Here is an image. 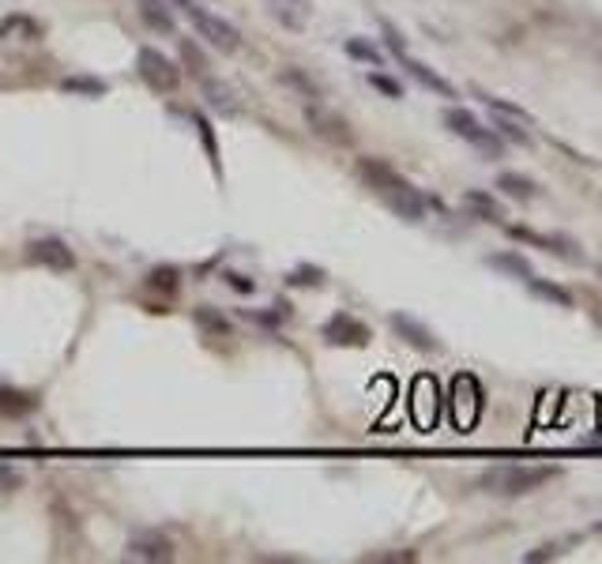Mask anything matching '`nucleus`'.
<instances>
[{
  "instance_id": "9d476101",
  "label": "nucleus",
  "mask_w": 602,
  "mask_h": 564,
  "mask_svg": "<svg viewBox=\"0 0 602 564\" xmlns=\"http://www.w3.org/2000/svg\"><path fill=\"white\" fill-rule=\"evenodd\" d=\"M388 328L396 331V339H404L407 347H415V350H422V353H441L445 350V342L437 339V331L429 328V324L418 320V317H410V312H391Z\"/></svg>"
},
{
  "instance_id": "412c9836",
  "label": "nucleus",
  "mask_w": 602,
  "mask_h": 564,
  "mask_svg": "<svg viewBox=\"0 0 602 564\" xmlns=\"http://www.w3.org/2000/svg\"><path fill=\"white\" fill-rule=\"evenodd\" d=\"M193 129H196V136L200 143H204V151H207V162H212V170H215V177L223 181V147H218V136H215V124L207 121V113H193Z\"/></svg>"
},
{
  "instance_id": "bb28decb",
  "label": "nucleus",
  "mask_w": 602,
  "mask_h": 564,
  "mask_svg": "<svg viewBox=\"0 0 602 564\" xmlns=\"http://www.w3.org/2000/svg\"><path fill=\"white\" fill-rule=\"evenodd\" d=\"M61 91L83 94V99H102V94H106V80H99V75H64Z\"/></svg>"
},
{
  "instance_id": "c756f323",
  "label": "nucleus",
  "mask_w": 602,
  "mask_h": 564,
  "mask_svg": "<svg viewBox=\"0 0 602 564\" xmlns=\"http://www.w3.org/2000/svg\"><path fill=\"white\" fill-rule=\"evenodd\" d=\"M196 324L207 331V336H215V339L231 336V320H226L223 312L215 309V305H200V309H196Z\"/></svg>"
},
{
  "instance_id": "f704fd0d",
  "label": "nucleus",
  "mask_w": 602,
  "mask_h": 564,
  "mask_svg": "<svg viewBox=\"0 0 602 564\" xmlns=\"http://www.w3.org/2000/svg\"><path fill=\"white\" fill-rule=\"evenodd\" d=\"M283 83H290V88L302 91L305 99H320V88H317V83H313L302 69H286V72H283Z\"/></svg>"
},
{
  "instance_id": "a211bd4d",
  "label": "nucleus",
  "mask_w": 602,
  "mask_h": 564,
  "mask_svg": "<svg viewBox=\"0 0 602 564\" xmlns=\"http://www.w3.org/2000/svg\"><path fill=\"white\" fill-rule=\"evenodd\" d=\"M463 207L471 212V218H482V223L504 226V207L493 193H482V188H467L463 193Z\"/></svg>"
},
{
  "instance_id": "58836bf2",
  "label": "nucleus",
  "mask_w": 602,
  "mask_h": 564,
  "mask_svg": "<svg viewBox=\"0 0 602 564\" xmlns=\"http://www.w3.org/2000/svg\"><path fill=\"white\" fill-rule=\"evenodd\" d=\"M193 4H196V0H170V8H177V12H188Z\"/></svg>"
},
{
  "instance_id": "20e7f679",
  "label": "nucleus",
  "mask_w": 602,
  "mask_h": 564,
  "mask_svg": "<svg viewBox=\"0 0 602 564\" xmlns=\"http://www.w3.org/2000/svg\"><path fill=\"white\" fill-rule=\"evenodd\" d=\"M136 75L155 94H174L181 88V80H185V69H181L174 57H166L162 50H155V45H140Z\"/></svg>"
},
{
  "instance_id": "ddd939ff",
  "label": "nucleus",
  "mask_w": 602,
  "mask_h": 564,
  "mask_svg": "<svg viewBox=\"0 0 602 564\" xmlns=\"http://www.w3.org/2000/svg\"><path fill=\"white\" fill-rule=\"evenodd\" d=\"M396 64H399V69H404L415 83H422L426 91L441 94V99H460V91H456V83H452V80H445L441 72L429 69V64H426V61H418V57H410V50H407V53H399V57H396Z\"/></svg>"
},
{
  "instance_id": "423d86ee",
  "label": "nucleus",
  "mask_w": 602,
  "mask_h": 564,
  "mask_svg": "<svg viewBox=\"0 0 602 564\" xmlns=\"http://www.w3.org/2000/svg\"><path fill=\"white\" fill-rule=\"evenodd\" d=\"M320 339L339 350H361L373 342V328L366 320L350 317V312H331V317L320 324Z\"/></svg>"
},
{
  "instance_id": "6ab92c4d",
  "label": "nucleus",
  "mask_w": 602,
  "mask_h": 564,
  "mask_svg": "<svg viewBox=\"0 0 602 564\" xmlns=\"http://www.w3.org/2000/svg\"><path fill=\"white\" fill-rule=\"evenodd\" d=\"M486 264H490L493 271H501L504 279H516V283H528L534 275V264L523 253H516V248H504V253L486 256Z\"/></svg>"
},
{
  "instance_id": "cd10ccee",
  "label": "nucleus",
  "mask_w": 602,
  "mask_h": 564,
  "mask_svg": "<svg viewBox=\"0 0 602 564\" xmlns=\"http://www.w3.org/2000/svg\"><path fill=\"white\" fill-rule=\"evenodd\" d=\"M493 132H497L501 140L516 143V147H531L528 124H520V121H512V117H501V113H493Z\"/></svg>"
},
{
  "instance_id": "5701e85b",
  "label": "nucleus",
  "mask_w": 602,
  "mask_h": 564,
  "mask_svg": "<svg viewBox=\"0 0 602 564\" xmlns=\"http://www.w3.org/2000/svg\"><path fill=\"white\" fill-rule=\"evenodd\" d=\"M38 410V399L31 391H19L12 384H0V414L4 418H27Z\"/></svg>"
},
{
  "instance_id": "aec40b11",
  "label": "nucleus",
  "mask_w": 602,
  "mask_h": 564,
  "mask_svg": "<svg viewBox=\"0 0 602 564\" xmlns=\"http://www.w3.org/2000/svg\"><path fill=\"white\" fill-rule=\"evenodd\" d=\"M38 42L42 38V23L38 19H31L27 12H12L0 19V42Z\"/></svg>"
},
{
  "instance_id": "c9c22d12",
  "label": "nucleus",
  "mask_w": 602,
  "mask_h": 564,
  "mask_svg": "<svg viewBox=\"0 0 602 564\" xmlns=\"http://www.w3.org/2000/svg\"><path fill=\"white\" fill-rule=\"evenodd\" d=\"M366 561H380V564H410L418 561L415 550H391V553H366Z\"/></svg>"
},
{
  "instance_id": "72a5a7b5",
  "label": "nucleus",
  "mask_w": 602,
  "mask_h": 564,
  "mask_svg": "<svg viewBox=\"0 0 602 564\" xmlns=\"http://www.w3.org/2000/svg\"><path fill=\"white\" fill-rule=\"evenodd\" d=\"M380 34H385V53H388V57L407 53V38H404V31H399L396 23H388V19H380Z\"/></svg>"
},
{
  "instance_id": "2eb2a0df",
  "label": "nucleus",
  "mask_w": 602,
  "mask_h": 564,
  "mask_svg": "<svg viewBox=\"0 0 602 564\" xmlns=\"http://www.w3.org/2000/svg\"><path fill=\"white\" fill-rule=\"evenodd\" d=\"M200 91H204L207 106H212L215 113H223V117H237V113H242L237 91L226 80H218V75H204V80H200Z\"/></svg>"
},
{
  "instance_id": "393cba45",
  "label": "nucleus",
  "mask_w": 602,
  "mask_h": 564,
  "mask_svg": "<svg viewBox=\"0 0 602 564\" xmlns=\"http://www.w3.org/2000/svg\"><path fill=\"white\" fill-rule=\"evenodd\" d=\"M143 286H147L151 294H162V298H174V294L181 290V267H174V264L151 267L147 279H143Z\"/></svg>"
},
{
  "instance_id": "a878e982",
  "label": "nucleus",
  "mask_w": 602,
  "mask_h": 564,
  "mask_svg": "<svg viewBox=\"0 0 602 564\" xmlns=\"http://www.w3.org/2000/svg\"><path fill=\"white\" fill-rule=\"evenodd\" d=\"M343 53L358 64H369V69H385V57H388L377 42H369V38H347V42H343Z\"/></svg>"
},
{
  "instance_id": "473e14b6",
  "label": "nucleus",
  "mask_w": 602,
  "mask_h": 564,
  "mask_svg": "<svg viewBox=\"0 0 602 564\" xmlns=\"http://www.w3.org/2000/svg\"><path fill=\"white\" fill-rule=\"evenodd\" d=\"M286 283H290V286H309V290H320V286H324V271H320V267H313V264H302V267H294V271L286 275Z\"/></svg>"
},
{
  "instance_id": "f03ea898",
  "label": "nucleus",
  "mask_w": 602,
  "mask_h": 564,
  "mask_svg": "<svg viewBox=\"0 0 602 564\" xmlns=\"http://www.w3.org/2000/svg\"><path fill=\"white\" fill-rule=\"evenodd\" d=\"M558 478H561V466L553 463H501V466H486V471L475 478V490L486 496H501V501H516V496H531L547 490Z\"/></svg>"
},
{
  "instance_id": "2f4dec72",
  "label": "nucleus",
  "mask_w": 602,
  "mask_h": 564,
  "mask_svg": "<svg viewBox=\"0 0 602 564\" xmlns=\"http://www.w3.org/2000/svg\"><path fill=\"white\" fill-rule=\"evenodd\" d=\"M366 80H369V88L373 91H380V94H388V99H404V83H399L396 80V75H388V72H377V69H373L369 75H366Z\"/></svg>"
},
{
  "instance_id": "f257e3e1",
  "label": "nucleus",
  "mask_w": 602,
  "mask_h": 564,
  "mask_svg": "<svg viewBox=\"0 0 602 564\" xmlns=\"http://www.w3.org/2000/svg\"><path fill=\"white\" fill-rule=\"evenodd\" d=\"M355 174L366 181V188L380 196V204L388 207L391 215H399L404 223L418 226L426 223L429 215V199L422 196V188H415L410 181L391 166L388 158H377V155H361L355 162Z\"/></svg>"
},
{
  "instance_id": "f8f14e48",
  "label": "nucleus",
  "mask_w": 602,
  "mask_h": 564,
  "mask_svg": "<svg viewBox=\"0 0 602 564\" xmlns=\"http://www.w3.org/2000/svg\"><path fill=\"white\" fill-rule=\"evenodd\" d=\"M452 399H456V425H460V429H471L475 422H479L482 403H486L479 380H475V377H456Z\"/></svg>"
},
{
  "instance_id": "4be33fe9",
  "label": "nucleus",
  "mask_w": 602,
  "mask_h": 564,
  "mask_svg": "<svg viewBox=\"0 0 602 564\" xmlns=\"http://www.w3.org/2000/svg\"><path fill=\"white\" fill-rule=\"evenodd\" d=\"M177 64H181V69H185L188 75H196V80L212 75V61H207V53L200 50L193 38H177Z\"/></svg>"
},
{
  "instance_id": "39448f33",
  "label": "nucleus",
  "mask_w": 602,
  "mask_h": 564,
  "mask_svg": "<svg viewBox=\"0 0 602 564\" xmlns=\"http://www.w3.org/2000/svg\"><path fill=\"white\" fill-rule=\"evenodd\" d=\"M188 19H193V27H196V34L204 38L212 50L218 53H237L242 50V31L231 23V19H223V16H215V12H207V8H200L193 4L185 12Z\"/></svg>"
},
{
  "instance_id": "7c9ffc66",
  "label": "nucleus",
  "mask_w": 602,
  "mask_h": 564,
  "mask_svg": "<svg viewBox=\"0 0 602 564\" xmlns=\"http://www.w3.org/2000/svg\"><path fill=\"white\" fill-rule=\"evenodd\" d=\"M569 546H577V539H565V542H547V546H534L523 553V561L534 564V561H558V557H565V550Z\"/></svg>"
},
{
  "instance_id": "1a4fd4ad",
  "label": "nucleus",
  "mask_w": 602,
  "mask_h": 564,
  "mask_svg": "<svg viewBox=\"0 0 602 564\" xmlns=\"http://www.w3.org/2000/svg\"><path fill=\"white\" fill-rule=\"evenodd\" d=\"M124 557L129 561H151V564H162V561H174L177 550H174V539L162 531H132L129 542H124Z\"/></svg>"
},
{
  "instance_id": "4c0bfd02",
  "label": "nucleus",
  "mask_w": 602,
  "mask_h": 564,
  "mask_svg": "<svg viewBox=\"0 0 602 564\" xmlns=\"http://www.w3.org/2000/svg\"><path fill=\"white\" fill-rule=\"evenodd\" d=\"M223 279H226V286H234L237 294H253L256 290V283H248V275H242V271H226Z\"/></svg>"
},
{
  "instance_id": "f3484780",
  "label": "nucleus",
  "mask_w": 602,
  "mask_h": 564,
  "mask_svg": "<svg viewBox=\"0 0 602 564\" xmlns=\"http://www.w3.org/2000/svg\"><path fill=\"white\" fill-rule=\"evenodd\" d=\"M140 12V23L155 34H177V16L170 8V0H140L136 4Z\"/></svg>"
},
{
  "instance_id": "9b49d317",
  "label": "nucleus",
  "mask_w": 602,
  "mask_h": 564,
  "mask_svg": "<svg viewBox=\"0 0 602 564\" xmlns=\"http://www.w3.org/2000/svg\"><path fill=\"white\" fill-rule=\"evenodd\" d=\"M27 260L50 267V271H72L75 253L69 248V242H61V237H34V242L27 245Z\"/></svg>"
},
{
  "instance_id": "a19ab883",
  "label": "nucleus",
  "mask_w": 602,
  "mask_h": 564,
  "mask_svg": "<svg viewBox=\"0 0 602 564\" xmlns=\"http://www.w3.org/2000/svg\"><path fill=\"white\" fill-rule=\"evenodd\" d=\"M591 531H595V534H602V520L595 523V527H591Z\"/></svg>"
},
{
  "instance_id": "7ed1b4c3",
  "label": "nucleus",
  "mask_w": 602,
  "mask_h": 564,
  "mask_svg": "<svg viewBox=\"0 0 602 564\" xmlns=\"http://www.w3.org/2000/svg\"><path fill=\"white\" fill-rule=\"evenodd\" d=\"M441 121H445V129L452 132V136H460L463 143H471L479 155H486V158H501L504 155V140L493 132V124H482L471 110L448 106L441 113Z\"/></svg>"
},
{
  "instance_id": "b1692460",
  "label": "nucleus",
  "mask_w": 602,
  "mask_h": 564,
  "mask_svg": "<svg viewBox=\"0 0 602 564\" xmlns=\"http://www.w3.org/2000/svg\"><path fill=\"white\" fill-rule=\"evenodd\" d=\"M523 286L531 290V298L550 301V305H558V309H572V305H577L572 290H565V286H558V283H550V279H539V275H531V279L523 283Z\"/></svg>"
},
{
  "instance_id": "c85d7f7f",
  "label": "nucleus",
  "mask_w": 602,
  "mask_h": 564,
  "mask_svg": "<svg viewBox=\"0 0 602 564\" xmlns=\"http://www.w3.org/2000/svg\"><path fill=\"white\" fill-rule=\"evenodd\" d=\"M479 99L490 113H501V117H512V121H520V124H528V129H531L534 117L523 106H516V102H509V99H497V94H486V91H479Z\"/></svg>"
},
{
  "instance_id": "e433bc0d",
  "label": "nucleus",
  "mask_w": 602,
  "mask_h": 564,
  "mask_svg": "<svg viewBox=\"0 0 602 564\" xmlns=\"http://www.w3.org/2000/svg\"><path fill=\"white\" fill-rule=\"evenodd\" d=\"M19 485H23V474H19L16 466L0 463V493H16Z\"/></svg>"
},
{
  "instance_id": "6e6552de",
  "label": "nucleus",
  "mask_w": 602,
  "mask_h": 564,
  "mask_svg": "<svg viewBox=\"0 0 602 564\" xmlns=\"http://www.w3.org/2000/svg\"><path fill=\"white\" fill-rule=\"evenodd\" d=\"M305 124H309L313 136L331 143V147H350V143H355V129H350V121L336 110L317 106V102L305 106Z\"/></svg>"
},
{
  "instance_id": "ea45409f",
  "label": "nucleus",
  "mask_w": 602,
  "mask_h": 564,
  "mask_svg": "<svg viewBox=\"0 0 602 564\" xmlns=\"http://www.w3.org/2000/svg\"><path fill=\"white\" fill-rule=\"evenodd\" d=\"M595 324H599V328H602V305H599V309H595Z\"/></svg>"
},
{
  "instance_id": "0eeeda50",
  "label": "nucleus",
  "mask_w": 602,
  "mask_h": 564,
  "mask_svg": "<svg viewBox=\"0 0 602 564\" xmlns=\"http://www.w3.org/2000/svg\"><path fill=\"white\" fill-rule=\"evenodd\" d=\"M504 234L516 237V242H523V245L542 248V253L558 256V260L584 264V248H580V245L572 242V237H565V234H539V229H531V226H509V223H504Z\"/></svg>"
},
{
  "instance_id": "dca6fc26",
  "label": "nucleus",
  "mask_w": 602,
  "mask_h": 564,
  "mask_svg": "<svg viewBox=\"0 0 602 564\" xmlns=\"http://www.w3.org/2000/svg\"><path fill=\"white\" fill-rule=\"evenodd\" d=\"M497 188H501V196L516 199V204H534V199L542 196L539 181L520 174V170H501V174H497Z\"/></svg>"
},
{
  "instance_id": "4468645a",
  "label": "nucleus",
  "mask_w": 602,
  "mask_h": 564,
  "mask_svg": "<svg viewBox=\"0 0 602 564\" xmlns=\"http://www.w3.org/2000/svg\"><path fill=\"white\" fill-rule=\"evenodd\" d=\"M264 8L283 31H294V34H302L305 27H309V16H313L309 0H264Z\"/></svg>"
}]
</instances>
